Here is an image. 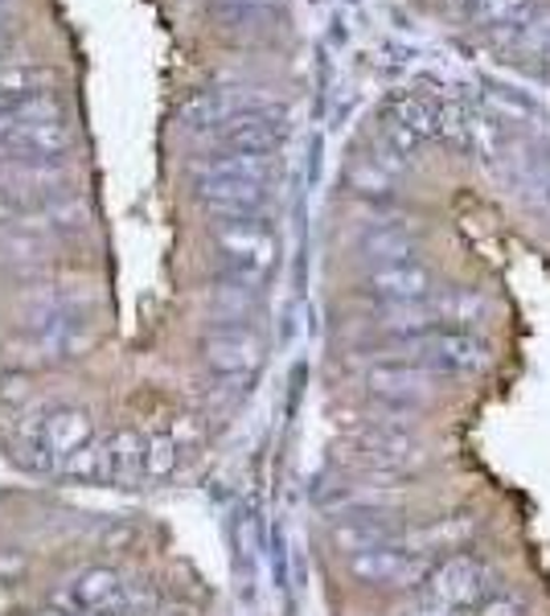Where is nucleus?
I'll use <instances>...</instances> for the list:
<instances>
[{
  "mask_svg": "<svg viewBox=\"0 0 550 616\" xmlns=\"http://www.w3.org/2000/svg\"><path fill=\"white\" fill-rule=\"evenodd\" d=\"M484 579H489V567L477 555H452L428 576V596L443 608H477L489 596Z\"/></svg>",
  "mask_w": 550,
  "mask_h": 616,
  "instance_id": "obj_1",
  "label": "nucleus"
},
{
  "mask_svg": "<svg viewBox=\"0 0 550 616\" xmlns=\"http://www.w3.org/2000/svg\"><path fill=\"white\" fill-rule=\"evenodd\" d=\"M530 604L518 596V592H489L481 604H477V616H526Z\"/></svg>",
  "mask_w": 550,
  "mask_h": 616,
  "instance_id": "obj_3",
  "label": "nucleus"
},
{
  "mask_svg": "<svg viewBox=\"0 0 550 616\" xmlns=\"http://www.w3.org/2000/svg\"><path fill=\"white\" fill-rule=\"evenodd\" d=\"M436 358H440L443 370L477 375L484 362V346L472 334H440L436 337Z\"/></svg>",
  "mask_w": 550,
  "mask_h": 616,
  "instance_id": "obj_2",
  "label": "nucleus"
}]
</instances>
